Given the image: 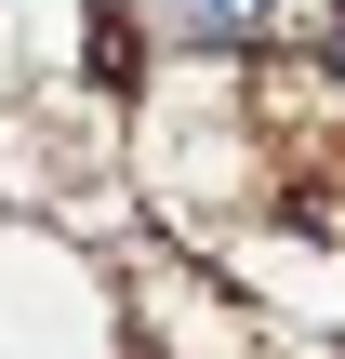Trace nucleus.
<instances>
[{"instance_id": "1", "label": "nucleus", "mask_w": 345, "mask_h": 359, "mask_svg": "<svg viewBox=\"0 0 345 359\" xmlns=\"http://www.w3.org/2000/svg\"><path fill=\"white\" fill-rule=\"evenodd\" d=\"M253 160H266V200L306 213V200H345V67L332 53H253Z\"/></svg>"}, {"instance_id": "2", "label": "nucleus", "mask_w": 345, "mask_h": 359, "mask_svg": "<svg viewBox=\"0 0 345 359\" xmlns=\"http://www.w3.org/2000/svg\"><path fill=\"white\" fill-rule=\"evenodd\" d=\"M186 53H213V40H266V0H146Z\"/></svg>"}, {"instance_id": "3", "label": "nucleus", "mask_w": 345, "mask_h": 359, "mask_svg": "<svg viewBox=\"0 0 345 359\" xmlns=\"http://www.w3.org/2000/svg\"><path fill=\"white\" fill-rule=\"evenodd\" d=\"M266 40H279V53H332L345 40V0H266Z\"/></svg>"}]
</instances>
